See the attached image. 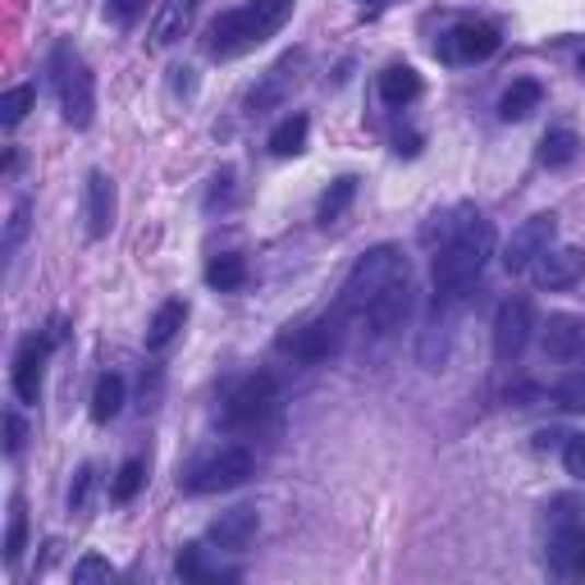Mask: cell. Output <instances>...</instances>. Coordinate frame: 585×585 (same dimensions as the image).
<instances>
[{
    "instance_id": "1",
    "label": "cell",
    "mask_w": 585,
    "mask_h": 585,
    "mask_svg": "<svg viewBox=\"0 0 585 585\" xmlns=\"http://www.w3.org/2000/svg\"><path fill=\"white\" fill-rule=\"evenodd\" d=\"M494 257V224L480 215V211H467L457 215V224L448 229V238L440 243L435 261H430V279H435V293L444 297H467L471 284L485 274Z\"/></svg>"
},
{
    "instance_id": "2",
    "label": "cell",
    "mask_w": 585,
    "mask_h": 585,
    "mask_svg": "<svg viewBox=\"0 0 585 585\" xmlns=\"http://www.w3.org/2000/svg\"><path fill=\"white\" fill-rule=\"evenodd\" d=\"M297 0H247L238 10H224L211 28H207V56L211 60H234L243 50L261 46L266 37H274L284 23L293 19Z\"/></svg>"
},
{
    "instance_id": "3",
    "label": "cell",
    "mask_w": 585,
    "mask_h": 585,
    "mask_svg": "<svg viewBox=\"0 0 585 585\" xmlns=\"http://www.w3.org/2000/svg\"><path fill=\"white\" fill-rule=\"evenodd\" d=\"M402 279H412V270H407V257H402V251L389 247V243L371 247L366 257L348 270V279H343V289H339V312L352 316V320H362V316H366L394 284H402Z\"/></svg>"
},
{
    "instance_id": "4",
    "label": "cell",
    "mask_w": 585,
    "mask_h": 585,
    "mask_svg": "<svg viewBox=\"0 0 585 585\" xmlns=\"http://www.w3.org/2000/svg\"><path fill=\"white\" fill-rule=\"evenodd\" d=\"M50 73H56L65 124H73V129H87L92 115H96V83H92L87 60L69 42H60L56 50H50Z\"/></svg>"
},
{
    "instance_id": "5",
    "label": "cell",
    "mask_w": 585,
    "mask_h": 585,
    "mask_svg": "<svg viewBox=\"0 0 585 585\" xmlns=\"http://www.w3.org/2000/svg\"><path fill=\"white\" fill-rule=\"evenodd\" d=\"M251 471H257V453L243 448V444H224V448H215L207 457H197V463L184 471L179 485L188 494H220V490L243 485Z\"/></svg>"
},
{
    "instance_id": "6",
    "label": "cell",
    "mask_w": 585,
    "mask_h": 585,
    "mask_svg": "<svg viewBox=\"0 0 585 585\" xmlns=\"http://www.w3.org/2000/svg\"><path fill=\"white\" fill-rule=\"evenodd\" d=\"M343 312L335 307V312H325V316H316V320H307V325H297L293 335H284L279 339V352H289L293 362H307V366H316V362H329L335 352L343 348Z\"/></svg>"
},
{
    "instance_id": "7",
    "label": "cell",
    "mask_w": 585,
    "mask_h": 585,
    "mask_svg": "<svg viewBox=\"0 0 585 585\" xmlns=\"http://www.w3.org/2000/svg\"><path fill=\"white\" fill-rule=\"evenodd\" d=\"M274 412H279V385H274V375H247V379H238V385L224 394V407H220L224 425H234V430L261 425Z\"/></svg>"
},
{
    "instance_id": "8",
    "label": "cell",
    "mask_w": 585,
    "mask_h": 585,
    "mask_svg": "<svg viewBox=\"0 0 585 585\" xmlns=\"http://www.w3.org/2000/svg\"><path fill=\"white\" fill-rule=\"evenodd\" d=\"M549 568L558 576H581L585 572V526L576 522L572 513V503L568 499H558V513H553V526H549Z\"/></svg>"
},
{
    "instance_id": "9",
    "label": "cell",
    "mask_w": 585,
    "mask_h": 585,
    "mask_svg": "<svg viewBox=\"0 0 585 585\" xmlns=\"http://www.w3.org/2000/svg\"><path fill=\"white\" fill-rule=\"evenodd\" d=\"M536 339V312L526 297H503L494 312V358L499 362H517L522 352Z\"/></svg>"
},
{
    "instance_id": "10",
    "label": "cell",
    "mask_w": 585,
    "mask_h": 585,
    "mask_svg": "<svg viewBox=\"0 0 585 585\" xmlns=\"http://www.w3.org/2000/svg\"><path fill=\"white\" fill-rule=\"evenodd\" d=\"M440 60L448 65H480V60H490L494 50H499V28H490V23H453V28L440 37Z\"/></svg>"
},
{
    "instance_id": "11",
    "label": "cell",
    "mask_w": 585,
    "mask_h": 585,
    "mask_svg": "<svg viewBox=\"0 0 585 585\" xmlns=\"http://www.w3.org/2000/svg\"><path fill=\"white\" fill-rule=\"evenodd\" d=\"M553 234H558V220H553V215H530V220H522V224L513 229V238H507V247H503V270H507V274L530 270L540 251L553 247Z\"/></svg>"
},
{
    "instance_id": "12",
    "label": "cell",
    "mask_w": 585,
    "mask_h": 585,
    "mask_svg": "<svg viewBox=\"0 0 585 585\" xmlns=\"http://www.w3.org/2000/svg\"><path fill=\"white\" fill-rule=\"evenodd\" d=\"M56 339H60L56 329H50V335L23 339L19 358H14V371H10V385H14L19 402H37L42 398V375H46V358H50V348H56Z\"/></svg>"
},
{
    "instance_id": "13",
    "label": "cell",
    "mask_w": 585,
    "mask_h": 585,
    "mask_svg": "<svg viewBox=\"0 0 585 585\" xmlns=\"http://www.w3.org/2000/svg\"><path fill=\"white\" fill-rule=\"evenodd\" d=\"M540 348L558 366H585V320L576 316H549L540 325Z\"/></svg>"
},
{
    "instance_id": "14",
    "label": "cell",
    "mask_w": 585,
    "mask_h": 585,
    "mask_svg": "<svg viewBox=\"0 0 585 585\" xmlns=\"http://www.w3.org/2000/svg\"><path fill=\"white\" fill-rule=\"evenodd\" d=\"M257 530H261V513H257V507H229V513H220L207 526V545L229 549V553H243L251 540H257Z\"/></svg>"
},
{
    "instance_id": "15",
    "label": "cell",
    "mask_w": 585,
    "mask_h": 585,
    "mask_svg": "<svg viewBox=\"0 0 585 585\" xmlns=\"http://www.w3.org/2000/svg\"><path fill=\"white\" fill-rule=\"evenodd\" d=\"M581 274H585V257L576 247H545L536 266H530V279L540 289H572Z\"/></svg>"
},
{
    "instance_id": "16",
    "label": "cell",
    "mask_w": 585,
    "mask_h": 585,
    "mask_svg": "<svg viewBox=\"0 0 585 585\" xmlns=\"http://www.w3.org/2000/svg\"><path fill=\"white\" fill-rule=\"evenodd\" d=\"M407 312H412V279H402V284H394L385 297L375 302V307L362 316V325L371 329V335H394V329L407 320Z\"/></svg>"
},
{
    "instance_id": "17",
    "label": "cell",
    "mask_w": 585,
    "mask_h": 585,
    "mask_svg": "<svg viewBox=\"0 0 585 585\" xmlns=\"http://www.w3.org/2000/svg\"><path fill=\"white\" fill-rule=\"evenodd\" d=\"M110 229H115V184H110V174L92 169L87 174V234L106 238Z\"/></svg>"
},
{
    "instance_id": "18",
    "label": "cell",
    "mask_w": 585,
    "mask_h": 585,
    "mask_svg": "<svg viewBox=\"0 0 585 585\" xmlns=\"http://www.w3.org/2000/svg\"><path fill=\"white\" fill-rule=\"evenodd\" d=\"M192 10H197V0H161L156 23H151V46L165 50V46L179 42L192 23Z\"/></svg>"
},
{
    "instance_id": "19",
    "label": "cell",
    "mask_w": 585,
    "mask_h": 585,
    "mask_svg": "<svg viewBox=\"0 0 585 585\" xmlns=\"http://www.w3.org/2000/svg\"><path fill=\"white\" fill-rule=\"evenodd\" d=\"M421 96V73L412 65H389L385 73H379V101L394 110L412 106V101Z\"/></svg>"
},
{
    "instance_id": "20",
    "label": "cell",
    "mask_w": 585,
    "mask_h": 585,
    "mask_svg": "<svg viewBox=\"0 0 585 585\" xmlns=\"http://www.w3.org/2000/svg\"><path fill=\"white\" fill-rule=\"evenodd\" d=\"M297 65H302V56H284V60H279V65L266 73V83L247 96V110H251V115H266V110L274 106V101H284V92H289V79L297 73Z\"/></svg>"
},
{
    "instance_id": "21",
    "label": "cell",
    "mask_w": 585,
    "mask_h": 585,
    "mask_svg": "<svg viewBox=\"0 0 585 585\" xmlns=\"http://www.w3.org/2000/svg\"><path fill=\"white\" fill-rule=\"evenodd\" d=\"M540 101H545V87H540L536 79H517L513 87H507V92L499 96V119L517 124V119H526V115H536V110H540Z\"/></svg>"
},
{
    "instance_id": "22",
    "label": "cell",
    "mask_w": 585,
    "mask_h": 585,
    "mask_svg": "<svg viewBox=\"0 0 585 585\" xmlns=\"http://www.w3.org/2000/svg\"><path fill=\"white\" fill-rule=\"evenodd\" d=\"M307 133H312V119L307 115L279 119L274 133H270V151H274V156H302V151H307Z\"/></svg>"
},
{
    "instance_id": "23",
    "label": "cell",
    "mask_w": 585,
    "mask_h": 585,
    "mask_svg": "<svg viewBox=\"0 0 585 585\" xmlns=\"http://www.w3.org/2000/svg\"><path fill=\"white\" fill-rule=\"evenodd\" d=\"M184 320H188V307H184L179 297H174V302H161L156 316H151V325H147V348H165V343L184 329Z\"/></svg>"
},
{
    "instance_id": "24",
    "label": "cell",
    "mask_w": 585,
    "mask_h": 585,
    "mask_svg": "<svg viewBox=\"0 0 585 585\" xmlns=\"http://www.w3.org/2000/svg\"><path fill=\"white\" fill-rule=\"evenodd\" d=\"M352 197H358V179L352 174H343V179H335L325 188V197H320V207H316V220L329 229L335 220H343V211L352 207Z\"/></svg>"
},
{
    "instance_id": "25",
    "label": "cell",
    "mask_w": 585,
    "mask_h": 585,
    "mask_svg": "<svg viewBox=\"0 0 585 585\" xmlns=\"http://www.w3.org/2000/svg\"><path fill=\"white\" fill-rule=\"evenodd\" d=\"M576 151H581V138H576L572 129H549V133L540 138V165L563 169V165L576 161Z\"/></svg>"
},
{
    "instance_id": "26",
    "label": "cell",
    "mask_w": 585,
    "mask_h": 585,
    "mask_svg": "<svg viewBox=\"0 0 585 585\" xmlns=\"http://www.w3.org/2000/svg\"><path fill=\"white\" fill-rule=\"evenodd\" d=\"M174 572H179L184 581H234V576H238V572L211 568V563H207V549H201V545H188L179 558H174Z\"/></svg>"
},
{
    "instance_id": "27",
    "label": "cell",
    "mask_w": 585,
    "mask_h": 585,
    "mask_svg": "<svg viewBox=\"0 0 585 585\" xmlns=\"http://www.w3.org/2000/svg\"><path fill=\"white\" fill-rule=\"evenodd\" d=\"M243 279H247V261H243V257H234V251H224V257H215V261L207 266V284H211V289H220V293L243 289Z\"/></svg>"
},
{
    "instance_id": "28",
    "label": "cell",
    "mask_w": 585,
    "mask_h": 585,
    "mask_svg": "<svg viewBox=\"0 0 585 585\" xmlns=\"http://www.w3.org/2000/svg\"><path fill=\"white\" fill-rule=\"evenodd\" d=\"M124 407V379L119 375H101L92 389V421H110Z\"/></svg>"
},
{
    "instance_id": "29",
    "label": "cell",
    "mask_w": 585,
    "mask_h": 585,
    "mask_svg": "<svg viewBox=\"0 0 585 585\" xmlns=\"http://www.w3.org/2000/svg\"><path fill=\"white\" fill-rule=\"evenodd\" d=\"M33 106H37V87H33V83L10 87L5 96H0V124H5V129H14V124L28 119Z\"/></svg>"
},
{
    "instance_id": "30",
    "label": "cell",
    "mask_w": 585,
    "mask_h": 585,
    "mask_svg": "<svg viewBox=\"0 0 585 585\" xmlns=\"http://www.w3.org/2000/svg\"><path fill=\"white\" fill-rule=\"evenodd\" d=\"M23 545H28V513H23V503L14 499L10 503V530H5V563L10 568L23 558Z\"/></svg>"
},
{
    "instance_id": "31",
    "label": "cell",
    "mask_w": 585,
    "mask_h": 585,
    "mask_svg": "<svg viewBox=\"0 0 585 585\" xmlns=\"http://www.w3.org/2000/svg\"><path fill=\"white\" fill-rule=\"evenodd\" d=\"M549 398L563 407V412H585V371H572L568 379H558L549 389Z\"/></svg>"
},
{
    "instance_id": "32",
    "label": "cell",
    "mask_w": 585,
    "mask_h": 585,
    "mask_svg": "<svg viewBox=\"0 0 585 585\" xmlns=\"http://www.w3.org/2000/svg\"><path fill=\"white\" fill-rule=\"evenodd\" d=\"M142 480H147V463L142 457H129V463L119 467V476H115V499L119 503H129V499H138V490H142Z\"/></svg>"
},
{
    "instance_id": "33",
    "label": "cell",
    "mask_w": 585,
    "mask_h": 585,
    "mask_svg": "<svg viewBox=\"0 0 585 585\" xmlns=\"http://www.w3.org/2000/svg\"><path fill=\"white\" fill-rule=\"evenodd\" d=\"M73 581H79V585H96V581H115V568L106 563V558H101V553H87V558H79V563H73Z\"/></svg>"
},
{
    "instance_id": "34",
    "label": "cell",
    "mask_w": 585,
    "mask_h": 585,
    "mask_svg": "<svg viewBox=\"0 0 585 585\" xmlns=\"http://www.w3.org/2000/svg\"><path fill=\"white\" fill-rule=\"evenodd\" d=\"M563 467H568V476L585 480V430H581V435H572V440L563 444Z\"/></svg>"
},
{
    "instance_id": "35",
    "label": "cell",
    "mask_w": 585,
    "mask_h": 585,
    "mask_svg": "<svg viewBox=\"0 0 585 585\" xmlns=\"http://www.w3.org/2000/svg\"><path fill=\"white\" fill-rule=\"evenodd\" d=\"M142 10H147V0H110V5H106L110 23H119V28H133Z\"/></svg>"
},
{
    "instance_id": "36",
    "label": "cell",
    "mask_w": 585,
    "mask_h": 585,
    "mask_svg": "<svg viewBox=\"0 0 585 585\" xmlns=\"http://www.w3.org/2000/svg\"><path fill=\"white\" fill-rule=\"evenodd\" d=\"M23 234H28V201H14L10 229H5V251H14V247L23 243Z\"/></svg>"
},
{
    "instance_id": "37",
    "label": "cell",
    "mask_w": 585,
    "mask_h": 585,
    "mask_svg": "<svg viewBox=\"0 0 585 585\" xmlns=\"http://www.w3.org/2000/svg\"><path fill=\"white\" fill-rule=\"evenodd\" d=\"M19 448H23V421L19 412H5V453L19 457Z\"/></svg>"
},
{
    "instance_id": "38",
    "label": "cell",
    "mask_w": 585,
    "mask_h": 585,
    "mask_svg": "<svg viewBox=\"0 0 585 585\" xmlns=\"http://www.w3.org/2000/svg\"><path fill=\"white\" fill-rule=\"evenodd\" d=\"M87 490H92V467L79 471V480H73V490H69V507H83L87 503Z\"/></svg>"
},
{
    "instance_id": "39",
    "label": "cell",
    "mask_w": 585,
    "mask_h": 585,
    "mask_svg": "<svg viewBox=\"0 0 585 585\" xmlns=\"http://www.w3.org/2000/svg\"><path fill=\"white\" fill-rule=\"evenodd\" d=\"M229 184H234V174H220L215 188H211V197H207V207H215V201H224V197H229Z\"/></svg>"
},
{
    "instance_id": "40",
    "label": "cell",
    "mask_w": 585,
    "mask_h": 585,
    "mask_svg": "<svg viewBox=\"0 0 585 585\" xmlns=\"http://www.w3.org/2000/svg\"><path fill=\"white\" fill-rule=\"evenodd\" d=\"M362 5H375V10H385V5H394V0H362Z\"/></svg>"
},
{
    "instance_id": "41",
    "label": "cell",
    "mask_w": 585,
    "mask_h": 585,
    "mask_svg": "<svg viewBox=\"0 0 585 585\" xmlns=\"http://www.w3.org/2000/svg\"><path fill=\"white\" fill-rule=\"evenodd\" d=\"M581 79H585V50H581Z\"/></svg>"
}]
</instances>
